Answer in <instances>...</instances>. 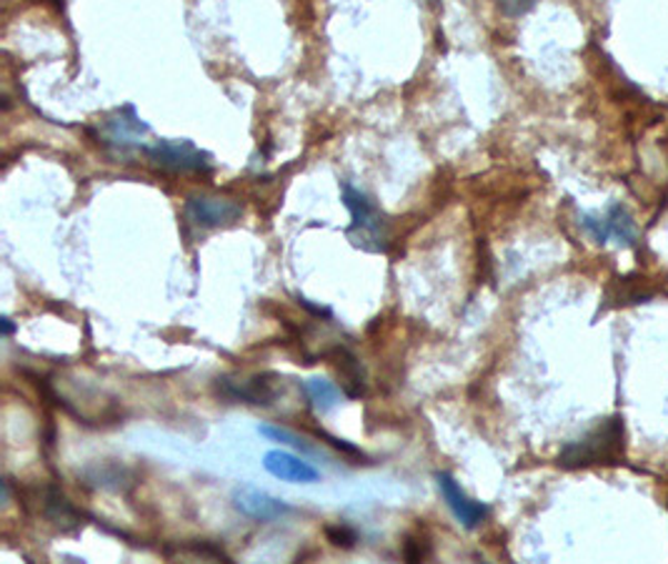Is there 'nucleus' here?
Instances as JSON below:
<instances>
[{
    "instance_id": "obj_10",
    "label": "nucleus",
    "mask_w": 668,
    "mask_h": 564,
    "mask_svg": "<svg viewBox=\"0 0 668 564\" xmlns=\"http://www.w3.org/2000/svg\"><path fill=\"white\" fill-rule=\"evenodd\" d=\"M263 466L271 476H276L281 482L293 484H313L321 480V472L303 456L286 452V450H271L263 456Z\"/></svg>"
},
{
    "instance_id": "obj_3",
    "label": "nucleus",
    "mask_w": 668,
    "mask_h": 564,
    "mask_svg": "<svg viewBox=\"0 0 668 564\" xmlns=\"http://www.w3.org/2000/svg\"><path fill=\"white\" fill-rule=\"evenodd\" d=\"M151 163L169 171H209L211 155L201 151L193 141H159L141 149Z\"/></svg>"
},
{
    "instance_id": "obj_13",
    "label": "nucleus",
    "mask_w": 668,
    "mask_h": 564,
    "mask_svg": "<svg viewBox=\"0 0 668 564\" xmlns=\"http://www.w3.org/2000/svg\"><path fill=\"white\" fill-rule=\"evenodd\" d=\"M303 392H306L308 402L316 406L318 412H331L333 406L341 402V389L321 376L306 379V382H303Z\"/></svg>"
},
{
    "instance_id": "obj_5",
    "label": "nucleus",
    "mask_w": 668,
    "mask_h": 564,
    "mask_svg": "<svg viewBox=\"0 0 668 564\" xmlns=\"http://www.w3.org/2000/svg\"><path fill=\"white\" fill-rule=\"evenodd\" d=\"M185 219H189L193 226L201 229H221V226H231V223L239 221L243 216L241 203H235L231 199H219V197H191L183 207Z\"/></svg>"
},
{
    "instance_id": "obj_19",
    "label": "nucleus",
    "mask_w": 668,
    "mask_h": 564,
    "mask_svg": "<svg viewBox=\"0 0 668 564\" xmlns=\"http://www.w3.org/2000/svg\"><path fill=\"white\" fill-rule=\"evenodd\" d=\"M298 304L301 306H306L311 314H316V316H326V319H331L333 314H331V309H323V306H316V304H311L308 299H303V296H298Z\"/></svg>"
},
{
    "instance_id": "obj_18",
    "label": "nucleus",
    "mask_w": 668,
    "mask_h": 564,
    "mask_svg": "<svg viewBox=\"0 0 668 564\" xmlns=\"http://www.w3.org/2000/svg\"><path fill=\"white\" fill-rule=\"evenodd\" d=\"M321 436H323V440H328V444H331V446H336V450L343 452V454L363 456V452L358 450V446H353V444H348V442H343V440H338V436H331V434H326V432H321Z\"/></svg>"
},
{
    "instance_id": "obj_11",
    "label": "nucleus",
    "mask_w": 668,
    "mask_h": 564,
    "mask_svg": "<svg viewBox=\"0 0 668 564\" xmlns=\"http://www.w3.org/2000/svg\"><path fill=\"white\" fill-rule=\"evenodd\" d=\"M43 514L51 520L55 527L61 530H75L83 520V512L75 510L71 500L58 487H48L43 497Z\"/></svg>"
},
{
    "instance_id": "obj_20",
    "label": "nucleus",
    "mask_w": 668,
    "mask_h": 564,
    "mask_svg": "<svg viewBox=\"0 0 668 564\" xmlns=\"http://www.w3.org/2000/svg\"><path fill=\"white\" fill-rule=\"evenodd\" d=\"M0 324H3V336H6V339H8V336H13V332H16V324H13L11 319L6 316L3 321H0Z\"/></svg>"
},
{
    "instance_id": "obj_16",
    "label": "nucleus",
    "mask_w": 668,
    "mask_h": 564,
    "mask_svg": "<svg viewBox=\"0 0 668 564\" xmlns=\"http://www.w3.org/2000/svg\"><path fill=\"white\" fill-rule=\"evenodd\" d=\"M326 534H328V540L336 544V547H343V550L356 547V542H358V534L353 532L351 527H346V524H338V527H328Z\"/></svg>"
},
{
    "instance_id": "obj_17",
    "label": "nucleus",
    "mask_w": 668,
    "mask_h": 564,
    "mask_svg": "<svg viewBox=\"0 0 668 564\" xmlns=\"http://www.w3.org/2000/svg\"><path fill=\"white\" fill-rule=\"evenodd\" d=\"M538 3V0H498V8L504 11L506 16H524L528 13L530 8H534Z\"/></svg>"
},
{
    "instance_id": "obj_14",
    "label": "nucleus",
    "mask_w": 668,
    "mask_h": 564,
    "mask_svg": "<svg viewBox=\"0 0 668 564\" xmlns=\"http://www.w3.org/2000/svg\"><path fill=\"white\" fill-rule=\"evenodd\" d=\"M88 480H91L95 487L103 490H121L123 482H128V472L123 466L111 464V466H95V470L88 472Z\"/></svg>"
},
{
    "instance_id": "obj_8",
    "label": "nucleus",
    "mask_w": 668,
    "mask_h": 564,
    "mask_svg": "<svg viewBox=\"0 0 668 564\" xmlns=\"http://www.w3.org/2000/svg\"><path fill=\"white\" fill-rule=\"evenodd\" d=\"M149 131V123L141 121L133 105H123L103 123V139L115 149H143V135Z\"/></svg>"
},
{
    "instance_id": "obj_7",
    "label": "nucleus",
    "mask_w": 668,
    "mask_h": 564,
    "mask_svg": "<svg viewBox=\"0 0 668 564\" xmlns=\"http://www.w3.org/2000/svg\"><path fill=\"white\" fill-rule=\"evenodd\" d=\"M584 229L591 233L596 244L616 241L621 246H634L636 223L624 207H611L604 216H584Z\"/></svg>"
},
{
    "instance_id": "obj_1",
    "label": "nucleus",
    "mask_w": 668,
    "mask_h": 564,
    "mask_svg": "<svg viewBox=\"0 0 668 564\" xmlns=\"http://www.w3.org/2000/svg\"><path fill=\"white\" fill-rule=\"evenodd\" d=\"M626 452V426L624 416H608L581 440L564 446L558 454V466L564 470H581L596 464H618Z\"/></svg>"
},
{
    "instance_id": "obj_15",
    "label": "nucleus",
    "mask_w": 668,
    "mask_h": 564,
    "mask_svg": "<svg viewBox=\"0 0 668 564\" xmlns=\"http://www.w3.org/2000/svg\"><path fill=\"white\" fill-rule=\"evenodd\" d=\"M259 432H261L263 436H269L271 442L286 444V446H291V450H296V452H301V454H313V446H308L306 442H303L298 434H293V432H289V430H283V426H276V424H261V426H259Z\"/></svg>"
},
{
    "instance_id": "obj_6",
    "label": "nucleus",
    "mask_w": 668,
    "mask_h": 564,
    "mask_svg": "<svg viewBox=\"0 0 668 564\" xmlns=\"http://www.w3.org/2000/svg\"><path fill=\"white\" fill-rule=\"evenodd\" d=\"M273 374H255L249 379L219 376L215 379V392L229 402H243L251 406H271L276 399V386L269 382Z\"/></svg>"
},
{
    "instance_id": "obj_9",
    "label": "nucleus",
    "mask_w": 668,
    "mask_h": 564,
    "mask_svg": "<svg viewBox=\"0 0 668 564\" xmlns=\"http://www.w3.org/2000/svg\"><path fill=\"white\" fill-rule=\"evenodd\" d=\"M233 507L239 510L243 517L255 520V522H273L291 514V504L283 502L273 494L255 490V487H239L233 492Z\"/></svg>"
},
{
    "instance_id": "obj_2",
    "label": "nucleus",
    "mask_w": 668,
    "mask_h": 564,
    "mask_svg": "<svg viewBox=\"0 0 668 564\" xmlns=\"http://www.w3.org/2000/svg\"><path fill=\"white\" fill-rule=\"evenodd\" d=\"M343 203L351 211V226L346 236L363 251H386V221L366 193L351 187L348 181L341 183Z\"/></svg>"
},
{
    "instance_id": "obj_4",
    "label": "nucleus",
    "mask_w": 668,
    "mask_h": 564,
    "mask_svg": "<svg viewBox=\"0 0 668 564\" xmlns=\"http://www.w3.org/2000/svg\"><path fill=\"white\" fill-rule=\"evenodd\" d=\"M436 484H438L441 497H444V502H446V507L458 520L460 527L476 530V527H480V524L486 522V517H488V504L478 502V500H470L468 494L464 492V487H460V484L456 482L454 474L438 472L436 474Z\"/></svg>"
},
{
    "instance_id": "obj_12",
    "label": "nucleus",
    "mask_w": 668,
    "mask_h": 564,
    "mask_svg": "<svg viewBox=\"0 0 668 564\" xmlns=\"http://www.w3.org/2000/svg\"><path fill=\"white\" fill-rule=\"evenodd\" d=\"M336 356H338V372L343 376V392H346V396L351 399H358L363 394V384H366L361 362L348 352V349H336Z\"/></svg>"
}]
</instances>
